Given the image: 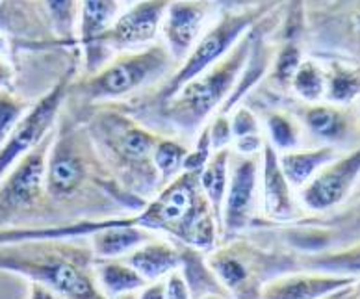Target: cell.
Instances as JSON below:
<instances>
[{"label":"cell","instance_id":"obj_29","mask_svg":"<svg viewBox=\"0 0 360 299\" xmlns=\"http://www.w3.org/2000/svg\"><path fill=\"white\" fill-rule=\"evenodd\" d=\"M264 112V127L266 139L277 149V153L299 149L303 144V127L299 125L295 115L278 104H269L260 108Z\"/></svg>","mask_w":360,"mask_h":299},{"label":"cell","instance_id":"obj_4","mask_svg":"<svg viewBox=\"0 0 360 299\" xmlns=\"http://www.w3.org/2000/svg\"><path fill=\"white\" fill-rule=\"evenodd\" d=\"M251 43L252 28H249L219 62L186 82L143 125L162 136L184 139L186 144L195 138L236 86L251 52Z\"/></svg>","mask_w":360,"mask_h":299},{"label":"cell","instance_id":"obj_27","mask_svg":"<svg viewBox=\"0 0 360 299\" xmlns=\"http://www.w3.org/2000/svg\"><path fill=\"white\" fill-rule=\"evenodd\" d=\"M229 164H231V147H225V149L214 151L205 167L199 171V184L210 203L217 225L221 222L223 199H225L226 186H229Z\"/></svg>","mask_w":360,"mask_h":299},{"label":"cell","instance_id":"obj_33","mask_svg":"<svg viewBox=\"0 0 360 299\" xmlns=\"http://www.w3.org/2000/svg\"><path fill=\"white\" fill-rule=\"evenodd\" d=\"M290 93L304 103H318L325 97V68L316 58H304L290 84Z\"/></svg>","mask_w":360,"mask_h":299},{"label":"cell","instance_id":"obj_46","mask_svg":"<svg viewBox=\"0 0 360 299\" xmlns=\"http://www.w3.org/2000/svg\"><path fill=\"white\" fill-rule=\"evenodd\" d=\"M325 299H335V294H333V295H329V298H325Z\"/></svg>","mask_w":360,"mask_h":299},{"label":"cell","instance_id":"obj_34","mask_svg":"<svg viewBox=\"0 0 360 299\" xmlns=\"http://www.w3.org/2000/svg\"><path fill=\"white\" fill-rule=\"evenodd\" d=\"M32 101L13 89H0V147L15 130L25 114L30 110Z\"/></svg>","mask_w":360,"mask_h":299},{"label":"cell","instance_id":"obj_28","mask_svg":"<svg viewBox=\"0 0 360 299\" xmlns=\"http://www.w3.org/2000/svg\"><path fill=\"white\" fill-rule=\"evenodd\" d=\"M119 15V0H80L77 46L84 49L112 26Z\"/></svg>","mask_w":360,"mask_h":299},{"label":"cell","instance_id":"obj_44","mask_svg":"<svg viewBox=\"0 0 360 299\" xmlns=\"http://www.w3.org/2000/svg\"><path fill=\"white\" fill-rule=\"evenodd\" d=\"M138 292H132V294H124V295H119L117 299H138Z\"/></svg>","mask_w":360,"mask_h":299},{"label":"cell","instance_id":"obj_25","mask_svg":"<svg viewBox=\"0 0 360 299\" xmlns=\"http://www.w3.org/2000/svg\"><path fill=\"white\" fill-rule=\"evenodd\" d=\"M95 277L108 299L138 292L147 284V281L123 257L95 260Z\"/></svg>","mask_w":360,"mask_h":299},{"label":"cell","instance_id":"obj_15","mask_svg":"<svg viewBox=\"0 0 360 299\" xmlns=\"http://www.w3.org/2000/svg\"><path fill=\"white\" fill-rule=\"evenodd\" d=\"M260 153L238 155L231 151L229 186H226L225 199H223L219 240H229V238L248 232L257 217Z\"/></svg>","mask_w":360,"mask_h":299},{"label":"cell","instance_id":"obj_8","mask_svg":"<svg viewBox=\"0 0 360 299\" xmlns=\"http://www.w3.org/2000/svg\"><path fill=\"white\" fill-rule=\"evenodd\" d=\"M150 231L165 232L175 242L212 251L219 243V225L199 184V171H182L143 207Z\"/></svg>","mask_w":360,"mask_h":299},{"label":"cell","instance_id":"obj_26","mask_svg":"<svg viewBox=\"0 0 360 299\" xmlns=\"http://www.w3.org/2000/svg\"><path fill=\"white\" fill-rule=\"evenodd\" d=\"M325 68V97L333 104H353L360 97V68L342 60H319Z\"/></svg>","mask_w":360,"mask_h":299},{"label":"cell","instance_id":"obj_32","mask_svg":"<svg viewBox=\"0 0 360 299\" xmlns=\"http://www.w3.org/2000/svg\"><path fill=\"white\" fill-rule=\"evenodd\" d=\"M52 30L62 46H77L80 0H43Z\"/></svg>","mask_w":360,"mask_h":299},{"label":"cell","instance_id":"obj_16","mask_svg":"<svg viewBox=\"0 0 360 299\" xmlns=\"http://www.w3.org/2000/svg\"><path fill=\"white\" fill-rule=\"evenodd\" d=\"M360 179V147L340 153L299 190L304 210L323 214L340 207Z\"/></svg>","mask_w":360,"mask_h":299},{"label":"cell","instance_id":"obj_30","mask_svg":"<svg viewBox=\"0 0 360 299\" xmlns=\"http://www.w3.org/2000/svg\"><path fill=\"white\" fill-rule=\"evenodd\" d=\"M232 127V153L238 155H257L266 144L262 125L258 121L257 112L248 104H238L231 112Z\"/></svg>","mask_w":360,"mask_h":299},{"label":"cell","instance_id":"obj_18","mask_svg":"<svg viewBox=\"0 0 360 299\" xmlns=\"http://www.w3.org/2000/svg\"><path fill=\"white\" fill-rule=\"evenodd\" d=\"M216 4L212 0H173L165 11L160 34L164 45L180 63L184 60L197 39L202 36L205 25L212 15Z\"/></svg>","mask_w":360,"mask_h":299},{"label":"cell","instance_id":"obj_22","mask_svg":"<svg viewBox=\"0 0 360 299\" xmlns=\"http://www.w3.org/2000/svg\"><path fill=\"white\" fill-rule=\"evenodd\" d=\"M340 151L330 145H312L307 149L278 153V162L292 188H303L325 164L335 160Z\"/></svg>","mask_w":360,"mask_h":299},{"label":"cell","instance_id":"obj_10","mask_svg":"<svg viewBox=\"0 0 360 299\" xmlns=\"http://www.w3.org/2000/svg\"><path fill=\"white\" fill-rule=\"evenodd\" d=\"M304 51L360 68V0H304Z\"/></svg>","mask_w":360,"mask_h":299},{"label":"cell","instance_id":"obj_9","mask_svg":"<svg viewBox=\"0 0 360 299\" xmlns=\"http://www.w3.org/2000/svg\"><path fill=\"white\" fill-rule=\"evenodd\" d=\"M52 136L54 127L0 179V231L52 227L45 191L46 153Z\"/></svg>","mask_w":360,"mask_h":299},{"label":"cell","instance_id":"obj_31","mask_svg":"<svg viewBox=\"0 0 360 299\" xmlns=\"http://www.w3.org/2000/svg\"><path fill=\"white\" fill-rule=\"evenodd\" d=\"M190 153V145L175 136H160L153 151V164L160 175L162 188L184 171V160Z\"/></svg>","mask_w":360,"mask_h":299},{"label":"cell","instance_id":"obj_12","mask_svg":"<svg viewBox=\"0 0 360 299\" xmlns=\"http://www.w3.org/2000/svg\"><path fill=\"white\" fill-rule=\"evenodd\" d=\"M173 0H138L129 10L119 13L108 30L82 51V71L78 75H89L97 71L117 52L136 51L156 42L164 15Z\"/></svg>","mask_w":360,"mask_h":299},{"label":"cell","instance_id":"obj_40","mask_svg":"<svg viewBox=\"0 0 360 299\" xmlns=\"http://www.w3.org/2000/svg\"><path fill=\"white\" fill-rule=\"evenodd\" d=\"M136 295L138 299H165V277L147 283Z\"/></svg>","mask_w":360,"mask_h":299},{"label":"cell","instance_id":"obj_38","mask_svg":"<svg viewBox=\"0 0 360 299\" xmlns=\"http://www.w3.org/2000/svg\"><path fill=\"white\" fill-rule=\"evenodd\" d=\"M165 299H191L190 288L180 274V269L165 275Z\"/></svg>","mask_w":360,"mask_h":299},{"label":"cell","instance_id":"obj_36","mask_svg":"<svg viewBox=\"0 0 360 299\" xmlns=\"http://www.w3.org/2000/svg\"><path fill=\"white\" fill-rule=\"evenodd\" d=\"M208 134H210L212 151L225 149L232 145L231 114H214L208 121Z\"/></svg>","mask_w":360,"mask_h":299},{"label":"cell","instance_id":"obj_37","mask_svg":"<svg viewBox=\"0 0 360 299\" xmlns=\"http://www.w3.org/2000/svg\"><path fill=\"white\" fill-rule=\"evenodd\" d=\"M221 11H245V10H275L286 0H212Z\"/></svg>","mask_w":360,"mask_h":299},{"label":"cell","instance_id":"obj_24","mask_svg":"<svg viewBox=\"0 0 360 299\" xmlns=\"http://www.w3.org/2000/svg\"><path fill=\"white\" fill-rule=\"evenodd\" d=\"M180 274L184 277L188 288H190L191 299H201L208 294L226 295L225 288L217 281L216 274L212 272L206 262V253L201 249L190 248L180 243Z\"/></svg>","mask_w":360,"mask_h":299},{"label":"cell","instance_id":"obj_45","mask_svg":"<svg viewBox=\"0 0 360 299\" xmlns=\"http://www.w3.org/2000/svg\"><path fill=\"white\" fill-rule=\"evenodd\" d=\"M355 103H356V106H359V110H360V97H359V98H356Z\"/></svg>","mask_w":360,"mask_h":299},{"label":"cell","instance_id":"obj_19","mask_svg":"<svg viewBox=\"0 0 360 299\" xmlns=\"http://www.w3.org/2000/svg\"><path fill=\"white\" fill-rule=\"evenodd\" d=\"M260 196L266 214V222L273 225L297 222L304 216L301 207L295 201L293 188L284 175L281 162H278L277 149L266 139L260 153Z\"/></svg>","mask_w":360,"mask_h":299},{"label":"cell","instance_id":"obj_2","mask_svg":"<svg viewBox=\"0 0 360 299\" xmlns=\"http://www.w3.org/2000/svg\"><path fill=\"white\" fill-rule=\"evenodd\" d=\"M65 106L82 119L101 160L124 191L147 203L162 190L153 164V151L162 134L130 114L123 101Z\"/></svg>","mask_w":360,"mask_h":299},{"label":"cell","instance_id":"obj_39","mask_svg":"<svg viewBox=\"0 0 360 299\" xmlns=\"http://www.w3.org/2000/svg\"><path fill=\"white\" fill-rule=\"evenodd\" d=\"M17 69L10 62L8 54H0V89H13L15 91Z\"/></svg>","mask_w":360,"mask_h":299},{"label":"cell","instance_id":"obj_41","mask_svg":"<svg viewBox=\"0 0 360 299\" xmlns=\"http://www.w3.org/2000/svg\"><path fill=\"white\" fill-rule=\"evenodd\" d=\"M26 299H65V298L58 294V292H54V290H51L49 286H45V284L28 281V295H26Z\"/></svg>","mask_w":360,"mask_h":299},{"label":"cell","instance_id":"obj_35","mask_svg":"<svg viewBox=\"0 0 360 299\" xmlns=\"http://www.w3.org/2000/svg\"><path fill=\"white\" fill-rule=\"evenodd\" d=\"M193 147H190V153L184 160V171H201L208 158L212 156L210 134H208V125H205L193 138Z\"/></svg>","mask_w":360,"mask_h":299},{"label":"cell","instance_id":"obj_42","mask_svg":"<svg viewBox=\"0 0 360 299\" xmlns=\"http://www.w3.org/2000/svg\"><path fill=\"white\" fill-rule=\"evenodd\" d=\"M342 299H360V275L355 277V283L342 290Z\"/></svg>","mask_w":360,"mask_h":299},{"label":"cell","instance_id":"obj_5","mask_svg":"<svg viewBox=\"0 0 360 299\" xmlns=\"http://www.w3.org/2000/svg\"><path fill=\"white\" fill-rule=\"evenodd\" d=\"M176 65L179 63L162 42L136 51L117 52L97 71L72 78L65 103L71 106H91L127 101L162 82L175 71Z\"/></svg>","mask_w":360,"mask_h":299},{"label":"cell","instance_id":"obj_47","mask_svg":"<svg viewBox=\"0 0 360 299\" xmlns=\"http://www.w3.org/2000/svg\"><path fill=\"white\" fill-rule=\"evenodd\" d=\"M130 2H138V0H130Z\"/></svg>","mask_w":360,"mask_h":299},{"label":"cell","instance_id":"obj_3","mask_svg":"<svg viewBox=\"0 0 360 299\" xmlns=\"http://www.w3.org/2000/svg\"><path fill=\"white\" fill-rule=\"evenodd\" d=\"M88 238H41L0 243V272L41 283L65 299H108L95 277Z\"/></svg>","mask_w":360,"mask_h":299},{"label":"cell","instance_id":"obj_13","mask_svg":"<svg viewBox=\"0 0 360 299\" xmlns=\"http://www.w3.org/2000/svg\"><path fill=\"white\" fill-rule=\"evenodd\" d=\"M262 89V88H260ZM266 91V89H262ZM266 103L278 104L295 115L299 125L303 127L314 145H330L340 153H347L360 147V110L356 103L353 104H333L327 101L318 103H304L299 101L292 93H269L266 91Z\"/></svg>","mask_w":360,"mask_h":299},{"label":"cell","instance_id":"obj_14","mask_svg":"<svg viewBox=\"0 0 360 299\" xmlns=\"http://www.w3.org/2000/svg\"><path fill=\"white\" fill-rule=\"evenodd\" d=\"M80 63H82V58L71 63L68 71L54 82V86L32 103L30 110L19 121L10 138L6 139V144L0 147V179L17 164L19 158L34 149L56 125L58 115L65 104L69 84L80 72Z\"/></svg>","mask_w":360,"mask_h":299},{"label":"cell","instance_id":"obj_20","mask_svg":"<svg viewBox=\"0 0 360 299\" xmlns=\"http://www.w3.org/2000/svg\"><path fill=\"white\" fill-rule=\"evenodd\" d=\"M353 283L355 277L297 269L268 281L260 299H325Z\"/></svg>","mask_w":360,"mask_h":299},{"label":"cell","instance_id":"obj_6","mask_svg":"<svg viewBox=\"0 0 360 299\" xmlns=\"http://www.w3.org/2000/svg\"><path fill=\"white\" fill-rule=\"evenodd\" d=\"M273 10H245V11H221V17L202 32L190 54L176 65V69L153 88L138 93L134 97L123 101L124 106L134 117L145 123L150 115L160 110L191 78L201 75L214 63L219 62L240 37L257 25L262 17Z\"/></svg>","mask_w":360,"mask_h":299},{"label":"cell","instance_id":"obj_7","mask_svg":"<svg viewBox=\"0 0 360 299\" xmlns=\"http://www.w3.org/2000/svg\"><path fill=\"white\" fill-rule=\"evenodd\" d=\"M206 262L231 299H260L264 284L290 272H297L299 260L284 243L266 246L255 238L238 234L219 240L206 253Z\"/></svg>","mask_w":360,"mask_h":299},{"label":"cell","instance_id":"obj_43","mask_svg":"<svg viewBox=\"0 0 360 299\" xmlns=\"http://www.w3.org/2000/svg\"><path fill=\"white\" fill-rule=\"evenodd\" d=\"M201 299H231V298H226V295H219V294H208Z\"/></svg>","mask_w":360,"mask_h":299},{"label":"cell","instance_id":"obj_17","mask_svg":"<svg viewBox=\"0 0 360 299\" xmlns=\"http://www.w3.org/2000/svg\"><path fill=\"white\" fill-rule=\"evenodd\" d=\"M0 32L10 39L11 49L15 51L62 49L43 0H0Z\"/></svg>","mask_w":360,"mask_h":299},{"label":"cell","instance_id":"obj_23","mask_svg":"<svg viewBox=\"0 0 360 299\" xmlns=\"http://www.w3.org/2000/svg\"><path fill=\"white\" fill-rule=\"evenodd\" d=\"M297 260L299 269L345 275V277H359L360 236L351 243H347V246H342V248L325 249V251H318V253H297Z\"/></svg>","mask_w":360,"mask_h":299},{"label":"cell","instance_id":"obj_11","mask_svg":"<svg viewBox=\"0 0 360 299\" xmlns=\"http://www.w3.org/2000/svg\"><path fill=\"white\" fill-rule=\"evenodd\" d=\"M252 229H264L278 236L281 243L297 253H318L347 246L360 236V179L340 207L323 214L303 216L297 222L273 225L257 217Z\"/></svg>","mask_w":360,"mask_h":299},{"label":"cell","instance_id":"obj_1","mask_svg":"<svg viewBox=\"0 0 360 299\" xmlns=\"http://www.w3.org/2000/svg\"><path fill=\"white\" fill-rule=\"evenodd\" d=\"M45 191L52 227L129 216L147 205L117 184L101 160L84 121L65 104L46 153Z\"/></svg>","mask_w":360,"mask_h":299},{"label":"cell","instance_id":"obj_21","mask_svg":"<svg viewBox=\"0 0 360 299\" xmlns=\"http://www.w3.org/2000/svg\"><path fill=\"white\" fill-rule=\"evenodd\" d=\"M123 258L147 283H150L180 268V243L167 238L153 236Z\"/></svg>","mask_w":360,"mask_h":299}]
</instances>
